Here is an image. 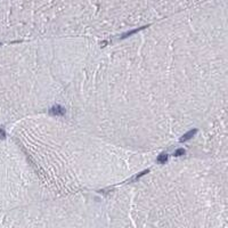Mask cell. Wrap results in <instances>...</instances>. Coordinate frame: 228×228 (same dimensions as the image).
<instances>
[{"label":"cell","instance_id":"1","mask_svg":"<svg viewBox=\"0 0 228 228\" xmlns=\"http://www.w3.org/2000/svg\"><path fill=\"white\" fill-rule=\"evenodd\" d=\"M96 49L61 114L128 150L156 153L227 110L226 41H146Z\"/></svg>","mask_w":228,"mask_h":228},{"label":"cell","instance_id":"2","mask_svg":"<svg viewBox=\"0 0 228 228\" xmlns=\"http://www.w3.org/2000/svg\"><path fill=\"white\" fill-rule=\"evenodd\" d=\"M14 130L43 188L55 197L113 188L148 169L159 156L119 146L61 113L25 118Z\"/></svg>","mask_w":228,"mask_h":228}]
</instances>
